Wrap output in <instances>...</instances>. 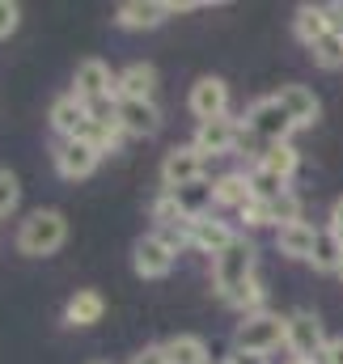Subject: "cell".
Masks as SVG:
<instances>
[{"label":"cell","mask_w":343,"mask_h":364,"mask_svg":"<svg viewBox=\"0 0 343 364\" xmlns=\"http://www.w3.org/2000/svg\"><path fill=\"white\" fill-rule=\"evenodd\" d=\"M64 242H68V220H64V212H56V208L30 212V216L21 220V229H17V250L30 255V259H47V255H56Z\"/></svg>","instance_id":"obj_1"},{"label":"cell","mask_w":343,"mask_h":364,"mask_svg":"<svg viewBox=\"0 0 343 364\" xmlns=\"http://www.w3.org/2000/svg\"><path fill=\"white\" fill-rule=\"evenodd\" d=\"M255 275V246H250V237H233L216 259H212V284H216V292L229 301L246 279Z\"/></svg>","instance_id":"obj_2"},{"label":"cell","mask_w":343,"mask_h":364,"mask_svg":"<svg viewBox=\"0 0 343 364\" xmlns=\"http://www.w3.org/2000/svg\"><path fill=\"white\" fill-rule=\"evenodd\" d=\"M284 335H288V318L263 309V314H250V318L238 322L233 348H238V352H250V356H267V352H275V348L284 343Z\"/></svg>","instance_id":"obj_3"},{"label":"cell","mask_w":343,"mask_h":364,"mask_svg":"<svg viewBox=\"0 0 343 364\" xmlns=\"http://www.w3.org/2000/svg\"><path fill=\"white\" fill-rule=\"evenodd\" d=\"M288 132H292V119L284 114V106L275 97H258L255 106L246 110V136H255L263 144V153L271 144H288Z\"/></svg>","instance_id":"obj_4"},{"label":"cell","mask_w":343,"mask_h":364,"mask_svg":"<svg viewBox=\"0 0 343 364\" xmlns=\"http://www.w3.org/2000/svg\"><path fill=\"white\" fill-rule=\"evenodd\" d=\"M284 348L292 352V360H318V356H322V348H327L322 318H318V314H310V309H292V314H288Z\"/></svg>","instance_id":"obj_5"},{"label":"cell","mask_w":343,"mask_h":364,"mask_svg":"<svg viewBox=\"0 0 343 364\" xmlns=\"http://www.w3.org/2000/svg\"><path fill=\"white\" fill-rule=\"evenodd\" d=\"M204 153L195 149V144H178L166 153V161H162V182H166V191H186V186H195V182H204Z\"/></svg>","instance_id":"obj_6"},{"label":"cell","mask_w":343,"mask_h":364,"mask_svg":"<svg viewBox=\"0 0 343 364\" xmlns=\"http://www.w3.org/2000/svg\"><path fill=\"white\" fill-rule=\"evenodd\" d=\"M174 250L170 242L162 237V233H144L136 246H132V267L140 279H162V275L174 272Z\"/></svg>","instance_id":"obj_7"},{"label":"cell","mask_w":343,"mask_h":364,"mask_svg":"<svg viewBox=\"0 0 343 364\" xmlns=\"http://www.w3.org/2000/svg\"><path fill=\"white\" fill-rule=\"evenodd\" d=\"M246 136V127L238 123V119H208V123H199L195 127V149L204 153V157H225V153H233L238 149V140Z\"/></svg>","instance_id":"obj_8"},{"label":"cell","mask_w":343,"mask_h":364,"mask_svg":"<svg viewBox=\"0 0 343 364\" xmlns=\"http://www.w3.org/2000/svg\"><path fill=\"white\" fill-rule=\"evenodd\" d=\"M73 93H77L85 106H93V102H106V97H119V93H115V77H110V68H106L97 55H89V60H81V64H77Z\"/></svg>","instance_id":"obj_9"},{"label":"cell","mask_w":343,"mask_h":364,"mask_svg":"<svg viewBox=\"0 0 343 364\" xmlns=\"http://www.w3.org/2000/svg\"><path fill=\"white\" fill-rule=\"evenodd\" d=\"M186 106H191V114H195L199 123H208V119H225V114H229V85H225L221 77H199V81L191 85Z\"/></svg>","instance_id":"obj_10"},{"label":"cell","mask_w":343,"mask_h":364,"mask_svg":"<svg viewBox=\"0 0 343 364\" xmlns=\"http://www.w3.org/2000/svg\"><path fill=\"white\" fill-rule=\"evenodd\" d=\"M170 13H178V4H170V0H123L115 9V21L123 30H157Z\"/></svg>","instance_id":"obj_11"},{"label":"cell","mask_w":343,"mask_h":364,"mask_svg":"<svg viewBox=\"0 0 343 364\" xmlns=\"http://www.w3.org/2000/svg\"><path fill=\"white\" fill-rule=\"evenodd\" d=\"M97 161H102V153L89 140H64L56 149V170H60V178H68V182L89 178L97 170Z\"/></svg>","instance_id":"obj_12"},{"label":"cell","mask_w":343,"mask_h":364,"mask_svg":"<svg viewBox=\"0 0 343 364\" xmlns=\"http://www.w3.org/2000/svg\"><path fill=\"white\" fill-rule=\"evenodd\" d=\"M271 97L284 106V114L292 119V127H314L318 114H322V106H318V97H314L310 85H280Z\"/></svg>","instance_id":"obj_13"},{"label":"cell","mask_w":343,"mask_h":364,"mask_svg":"<svg viewBox=\"0 0 343 364\" xmlns=\"http://www.w3.org/2000/svg\"><path fill=\"white\" fill-rule=\"evenodd\" d=\"M51 127L64 136V140H81L89 127V106L77 97V93H64L51 102Z\"/></svg>","instance_id":"obj_14"},{"label":"cell","mask_w":343,"mask_h":364,"mask_svg":"<svg viewBox=\"0 0 343 364\" xmlns=\"http://www.w3.org/2000/svg\"><path fill=\"white\" fill-rule=\"evenodd\" d=\"M233 237H238V233H233V229H229L225 220H216L212 212H208V216H195V220H191V246H195L199 255H212V259H216V255H221V250H225V246H229Z\"/></svg>","instance_id":"obj_15"},{"label":"cell","mask_w":343,"mask_h":364,"mask_svg":"<svg viewBox=\"0 0 343 364\" xmlns=\"http://www.w3.org/2000/svg\"><path fill=\"white\" fill-rule=\"evenodd\" d=\"M119 127L127 136H153L162 127V110L153 102H132V97H119Z\"/></svg>","instance_id":"obj_16"},{"label":"cell","mask_w":343,"mask_h":364,"mask_svg":"<svg viewBox=\"0 0 343 364\" xmlns=\"http://www.w3.org/2000/svg\"><path fill=\"white\" fill-rule=\"evenodd\" d=\"M153 90H157V73H153V64H127V68L115 77V93H119V97L153 102Z\"/></svg>","instance_id":"obj_17"},{"label":"cell","mask_w":343,"mask_h":364,"mask_svg":"<svg viewBox=\"0 0 343 364\" xmlns=\"http://www.w3.org/2000/svg\"><path fill=\"white\" fill-rule=\"evenodd\" d=\"M314 242H318V229H314L310 220H297V225L275 229V246H280V255H288V259H310V255H314Z\"/></svg>","instance_id":"obj_18"},{"label":"cell","mask_w":343,"mask_h":364,"mask_svg":"<svg viewBox=\"0 0 343 364\" xmlns=\"http://www.w3.org/2000/svg\"><path fill=\"white\" fill-rule=\"evenodd\" d=\"M250 199H255V191H250V174H221V178L212 182V203H216V208H233V212H242Z\"/></svg>","instance_id":"obj_19"},{"label":"cell","mask_w":343,"mask_h":364,"mask_svg":"<svg viewBox=\"0 0 343 364\" xmlns=\"http://www.w3.org/2000/svg\"><path fill=\"white\" fill-rule=\"evenodd\" d=\"M102 314H106V301H102V292H93V288L73 292L68 305H64V322H68V326H93V322H102Z\"/></svg>","instance_id":"obj_20"},{"label":"cell","mask_w":343,"mask_h":364,"mask_svg":"<svg viewBox=\"0 0 343 364\" xmlns=\"http://www.w3.org/2000/svg\"><path fill=\"white\" fill-rule=\"evenodd\" d=\"M292 30H297V38H301L305 47H314L318 38H327V34H331L327 4H301V9H297V17H292Z\"/></svg>","instance_id":"obj_21"},{"label":"cell","mask_w":343,"mask_h":364,"mask_svg":"<svg viewBox=\"0 0 343 364\" xmlns=\"http://www.w3.org/2000/svg\"><path fill=\"white\" fill-rule=\"evenodd\" d=\"M310 263H314L318 272H339L343 267V237L335 229H318V242H314Z\"/></svg>","instance_id":"obj_22"},{"label":"cell","mask_w":343,"mask_h":364,"mask_svg":"<svg viewBox=\"0 0 343 364\" xmlns=\"http://www.w3.org/2000/svg\"><path fill=\"white\" fill-rule=\"evenodd\" d=\"M170 364H208V343L199 335H174L162 343Z\"/></svg>","instance_id":"obj_23"},{"label":"cell","mask_w":343,"mask_h":364,"mask_svg":"<svg viewBox=\"0 0 343 364\" xmlns=\"http://www.w3.org/2000/svg\"><path fill=\"white\" fill-rule=\"evenodd\" d=\"M258 166H263V170H271L275 178L288 182L292 174H297V166H301V153H297L292 144H271V149L258 157Z\"/></svg>","instance_id":"obj_24"},{"label":"cell","mask_w":343,"mask_h":364,"mask_svg":"<svg viewBox=\"0 0 343 364\" xmlns=\"http://www.w3.org/2000/svg\"><path fill=\"white\" fill-rule=\"evenodd\" d=\"M263 301H267V292H263V284H258V275H250L233 296H229V305L233 309H242V318H250V314H263Z\"/></svg>","instance_id":"obj_25"},{"label":"cell","mask_w":343,"mask_h":364,"mask_svg":"<svg viewBox=\"0 0 343 364\" xmlns=\"http://www.w3.org/2000/svg\"><path fill=\"white\" fill-rule=\"evenodd\" d=\"M119 136H123V127H119V123H93V119H89V127H85V136H81V140H89V144L106 157V153H115V149H119Z\"/></svg>","instance_id":"obj_26"},{"label":"cell","mask_w":343,"mask_h":364,"mask_svg":"<svg viewBox=\"0 0 343 364\" xmlns=\"http://www.w3.org/2000/svg\"><path fill=\"white\" fill-rule=\"evenodd\" d=\"M250 191H255V199L271 203V199H280V195L288 191V182L275 178V174H271V170H263V166H255V170H250Z\"/></svg>","instance_id":"obj_27"},{"label":"cell","mask_w":343,"mask_h":364,"mask_svg":"<svg viewBox=\"0 0 343 364\" xmlns=\"http://www.w3.org/2000/svg\"><path fill=\"white\" fill-rule=\"evenodd\" d=\"M267 208H271V225H275V229H284V225H297V220H301V199H297L292 191H284V195H280V199H271Z\"/></svg>","instance_id":"obj_28"},{"label":"cell","mask_w":343,"mask_h":364,"mask_svg":"<svg viewBox=\"0 0 343 364\" xmlns=\"http://www.w3.org/2000/svg\"><path fill=\"white\" fill-rule=\"evenodd\" d=\"M310 51H314V60H318L322 68H343V34H335V30H331L327 38H318Z\"/></svg>","instance_id":"obj_29"},{"label":"cell","mask_w":343,"mask_h":364,"mask_svg":"<svg viewBox=\"0 0 343 364\" xmlns=\"http://www.w3.org/2000/svg\"><path fill=\"white\" fill-rule=\"evenodd\" d=\"M153 220H157L162 229H174L178 220H186V216H182V203H178V195H170V191H166V195L153 203Z\"/></svg>","instance_id":"obj_30"},{"label":"cell","mask_w":343,"mask_h":364,"mask_svg":"<svg viewBox=\"0 0 343 364\" xmlns=\"http://www.w3.org/2000/svg\"><path fill=\"white\" fill-rule=\"evenodd\" d=\"M17 199H21V186H17V178H13L9 170H0V216H9V212L17 208Z\"/></svg>","instance_id":"obj_31"},{"label":"cell","mask_w":343,"mask_h":364,"mask_svg":"<svg viewBox=\"0 0 343 364\" xmlns=\"http://www.w3.org/2000/svg\"><path fill=\"white\" fill-rule=\"evenodd\" d=\"M238 216H242V220H246L250 229H258V225H271V208H267L263 199H250V203H246V208H242Z\"/></svg>","instance_id":"obj_32"},{"label":"cell","mask_w":343,"mask_h":364,"mask_svg":"<svg viewBox=\"0 0 343 364\" xmlns=\"http://www.w3.org/2000/svg\"><path fill=\"white\" fill-rule=\"evenodd\" d=\"M17 21H21V9L13 0H0V38H9L17 30Z\"/></svg>","instance_id":"obj_33"},{"label":"cell","mask_w":343,"mask_h":364,"mask_svg":"<svg viewBox=\"0 0 343 364\" xmlns=\"http://www.w3.org/2000/svg\"><path fill=\"white\" fill-rule=\"evenodd\" d=\"M132 364H170V360H166V348H162V343H153V348L136 352V356H132Z\"/></svg>","instance_id":"obj_34"},{"label":"cell","mask_w":343,"mask_h":364,"mask_svg":"<svg viewBox=\"0 0 343 364\" xmlns=\"http://www.w3.org/2000/svg\"><path fill=\"white\" fill-rule=\"evenodd\" d=\"M318 364H343V339H327V348H322Z\"/></svg>","instance_id":"obj_35"},{"label":"cell","mask_w":343,"mask_h":364,"mask_svg":"<svg viewBox=\"0 0 343 364\" xmlns=\"http://www.w3.org/2000/svg\"><path fill=\"white\" fill-rule=\"evenodd\" d=\"M327 21L335 34H343V4H327Z\"/></svg>","instance_id":"obj_36"},{"label":"cell","mask_w":343,"mask_h":364,"mask_svg":"<svg viewBox=\"0 0 343 364\" xmlns=\"http://www.w3.org/2000/svg\"><path fill=\"white\" fill-rule=\"evenodd\" d=\"M331 229L343 237V199H335V208H331Z\"/></svg>","instance_id":"obj_37"},{"label":"cell","mask_w":343,"mask_h":364,"mask_svg":"<svg viewBox=\"0 0 343 364\" xmlns=\"http://www.w3.org/2000/svg\"><path fill=\"white\" fill-rule=\"evenodd\" d=\"M233 364H267V356H250V352H238Z\"/></svg>","instance_id":"obj_38"},{"label":"cell","mask_w":343,"mask_h":364,"mask_svg":"<svg viewBox=\"0 0 343 364\" xmlns=\"http://www.w3.org/2000/svg\"><path fill=\"white\" fill-rule=\"evenodd\" d=\"M292 364H318V360H292Z\"/></svg>","instance_id":"obj_39"},{"label":"cell","mask_w":343,"mask_h":364,"mask_svg":"<svg viewBox=\"0 0 343 364\" xmlns=\"http://www.w3.org/2000/svg\"><path fill=\"white\" fill-rule=\"evenodd\" d=\"M221 364H233V360H221Z\"/></svg>","instance_id":"obj_40"},{"label":"cell","mask_w":343,"mask_h":364,"mask_svg":"<svg viewBox=\"0 0 343 364\" xmlns=\"http://www.w3.org/2000/svg\"><path fill=\"white\" fill-rule=\"evenodd\" d=\"M339 279H343V267H339Z\"/></svg>","instance_id":"obj_41"}]
</instances>
